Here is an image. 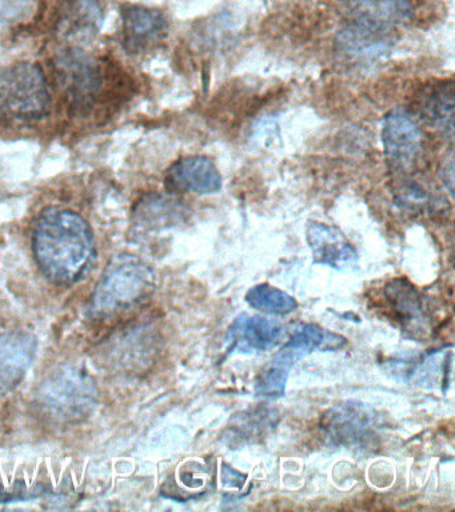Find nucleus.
I'll list each match as a JSON object with an SVG mask.
<instances>
[{"mask_svg": "<svg viewBox=\"0 0 455 512\" xmlns=\"http://www.w3.org/2000/svg\"><path fill=\"white\" fill-rule=\"evenodd\" d=\"M382 146L387 162L395 170H405L417 160L422 150V131L405 108H394L383 118Z\"/></svg>", "mask_w": 455, "mask_h": 512, "instance_id": "7", "label": "nucleus"}, {"mask_svg": "<svg viewBox=\"0 0 455 512\" xmlns=\"http://www.w3.org/2000/svg\"><path fill=\"white\" fill-rule=\"evenodd\" d=\"M49 108V88L37 64H15L0 74V114L33 120L42 118Z\"/></svg>", "mask_w": 455, "mask_h": 512, "instance_id": "4", "label": "nucleus"}, {"mask_svg": "<svg viewBox=\"0 0 455 512\" xmlns=\"http://www.w3.org/2000/svg\"><path fill=\"white\" fill-rule=\"evenodd\" d=\"M395 202L405 210L423 211L431 206L433 198L421 184L414 182V180L413 182L407 180L395 191Z\"/></svg>", "mask_w": 455, "mask_h": 512, "instance_id": "22", "label": "nucleus"}, {"mask_svg": "<svg viewBox=\"0 0 455 512\" xmlns=\"http://www.w3.org/2000/svg\"><path fill=\"white\" fill-rule=\"evenodd\" d=\"M166 187L174 192L217 194L222 188V175L213 160L206 156H186L167 170Z\"/></svg>", "mask_w": 455, "mask_h": 512, "instance_id": "10", "label": "nucleus"}, {"mask_svg": "<svg viewBox=\"0 0 455 512\" xmlns=\"http://www.w3.org/2000/svg\"><path fill=\"white\" fill-rule=\"evenodd\" d=\"M33 251L47 279L69 286L89 275L97 246L89 223L77 212L47 208L35 223Z\"/></svg>", "mask_w": 455, "mask_h": 512, "instance_id": "1", "label": "nucleus"}, {"mask_svg": "<svg viewBox=\"0 0 455 512\" xmlns=\"http://www.w3.org/2000/svg\"><path fill=\"white\" fill-rule=\"evenodd\" d=\"M385 296L394 319L403 334L410 339L425 340L433 331V323L423 296L405 278L391 280L385 287Z\"/></svg>", "mask_w": 455, "mask_h": 512, "instance_id": "8", "label": "nucleus"}, {"mask_svg": "<svg viewBox=\"0 0 455 512\" xmlns=\"http://www.w3.org/2000/svg\"><path fill=\"white\" fill-rule=\"evenodd\" d=\"M57 71L62 87L78 107L89 106L102 90L101 68L86 52H65L58 58Z\"/></svg>", "mask_w": 455, "mask_h": 512, "instance_id": "9", "label": "nucleus"}, {"mask_svg": "<svg viewBox=\"0 0 455 512\" xmlns=\"http://www.w3.org/2000/svg\"><path fill=\"white\" fill-rule=\"evenodd\" d=\"M298 360L285 348H281L269 364L258 375L255 382V394L265 399H279L285 395L287 379L291 367Z\"/></svg>", "mask_w": 455, "mask_h": 512, "instance_id": "17", "label": "nucleus"}, {"mask_svg": "<svg viewBox=\"0 0 455 512\" xmlns=\"http://www.w3.org/2000/svg\"><path fill=\"white\" fill-rule=\"evenodd\" d=\"M274 418V412L267 410L251 411L250 414L235 416L231 426L227 428L229 435L226 439L230 440V444L235 440L249 442L262 434L265 435V432L274 426Z\"/></svg>", "mask_w": 455, "mask_h": 512, "instance_id": "21", "label": "nucleus"}, {"mask_svg": "<svg viewBox=\"0 0 455 512\" xmlns=\"http://www.w3.org/2000/svg\"><path fill=\"white\" fill-rule=\"evenodd\" d=\"M122 26L126 50L138 54L161 42L166 34L167 20L154 8L127 6L122 10Z\"/></svg>", "mask_w": 455, "mask_h": 512, "instance_id": "13", "label": "nucleus"}, {"mask_svg": "<svg viewBox=\"0 0 455 512\" xmlns=\"http://www.w3.org/2000/svg\"><path fill=\"white\" fill-rule=\"evenodd\" d=\"M314 263L343 270L358 262V252L339 228L325 223H311L306 232Z\"/></svg>", "mask_w": 455, "mask_h": 512, "instance_id": "14", "label": "nucleus"}, {"mask_svg": "<svg viewBox=\"0 0 455 512\" xmlns=\"http://www.w3.org/2000/svg\"><path fill=\"white\" fill-rule=\"evenodd\" d=\"M246 475L241 472L235 471L234 468L227 467L223 464L222 482L225 486L242 488L245 484Z\"/></svg>", "mask_w": 455, "mask_h": 512, "instance_id": "23", "label": "nucleus"}, {"mask_svg": "<svg viewBox=\"0 0 455 512\" xmlns=\"http://www.w3.org/2000/svg\"><path fill=\"white\" fill-rule=\"evenodd\" d=\"M97 399L94 379L89 372L75 366L54 371L38 391L39 406L49 418L61 422H78L86 418Z\"/></svg>", "mask_w": 455, "mask_h": 512, "instance_id": "3", "label": "nucleus"}, {"mask_svg": "<svg viewBox=\"0 0 455 512\" xmlns=\"http://www.w3.org/2000/svg\"><path fill=\"white\" fill-rule=\"evenodd\" d=\"M397 42L393 27L350 20L335 36V50L347 62L373 64L386 58Z\"/></svg>", "mask_w": 455, "mask_h": 512, "instance_id": "6", "label": "nucleus"}, {"mask_svg": "<svg viewBox=\"0 0 455 512\" xmlns=\"http://www.w3.org/2000/svg\"><path fill=\"white\" fill-rule=\"evenodd\" d=\"M281 324L261 315L241 314L231 323L226 334L229 352H265L277 346L282 339Z\"/></svg>", "mask_w": 455, "mask_h": 512, "instance_id": "11", "label": "nucleus"}, {"mask_svg": "<svg viewBox=\"0 0 455 512\" xmlns=\"http://www.w3.org/2000/svg\"><path fill=\"white\" fill-rule=\"evenodd\" d=\"M454 84L453 82L434 87L426 95L423 111L431 123L441 128L451 142L454 138Z\"/></svg>", "mask_w": 455, "mask_h": 512, "instance_id": "19", "label": "nucleus"}, {"mask_svg": "<svg viewBox=\"0 0 455 512\" xmlns=\"http://www.w3.org/2000/svg\"><path fill=\"white\" fill-rule=\"evenodd\" d=\"M321 427L326 438L338 446L366 447L377 439L381 416L365 404L349 402L331 408Z\"/></svg>", "mask_w": 455, "mask_h": 512, "instance_id": "5", "label": "nucleus"}, {"mask_svg": "<svg viewBox=\"0 0 455 512\" xmlns=\"http://www.w3.org/2000/svg\"><path fill=\"white\" fill-rule=\"evenodd\" d=\"M351 20H361L395 27L413 19L414 7L409 0H343Z\"/></svg>", "mask_w": 455, "mask_h": 512, "instance_id": "15", "label": "nucleus"}, {"mask_svg": "<svg viewBox=\"0 0 455 512\" xmlns=\"http://www.w3.org/2000/svg\"><path fill=\"white\" fill-rule=\"evenodd\" d=\"M246 302L254 310L269 315H289L297 310V300L269 284H258L247 291Z\"/></svg>", "mask_w": 455, "mask_h": 512, "instance_id": "20", "label": "nucleus"}, {"mask_svg": "<svg viewBox=\"0 0 455 512\" xmlns=\"http://www.w3.org/2000/svg\"><path fill=\"white\" fill-rule=\"evenodd\" d=\"M154 272L134 256H121L107 267L91 300L94 315L111 316L134 306L154 288Z\"/></svg>", "mask_w": 455, "mask_h": 512, "instance_id": "2", "label": "nucleus"}, {"mask_svg": "<svg viewBox=\"0 0 455 512\" xmlns=\"http://www.w3.org/2000/svg\"><path fill=\"white\" fill-rule=\"evenodd\" d=\"M347 340L342 335L327 331L318 324L305 323L291 335L289 342L282 348L293 354L297 360L305 358L314 351H337L345 347Z\"/></svg>", "mask_w": 455, "mask_h": 512, "instance_id": "16", "label": "nucleus"}, {"mask_svg": "<svg viewBox=\"0 0 455 512\" xmlns=\"http://www.w3.org/2000/svg\"><path fill=\"white\" fill-rule=\"evenodd\" d=\"M187 214L186 207L177 199L159 194L147 195L138 204L137 215L147 227L161 228L175 226Z\"/></svg>", "mask_w": 455, "mask_h": 512, "instance_id": "18", "label": "nucleus"}, {"mask_svg": "<svg viewBox=\"0 0 455 512\" xmlns=\"http://www.w3.org/2000/svg\"><path fill=\"white\" fill-rule=\"evenodd\" d=\"M37 352V339L27 331L0 336V388L11 390L25 378Z\"/></svg>", "mask_w": 455, "mask_h": 512, "instance_id": "12", "label": "nucleus"}]
</instances>
